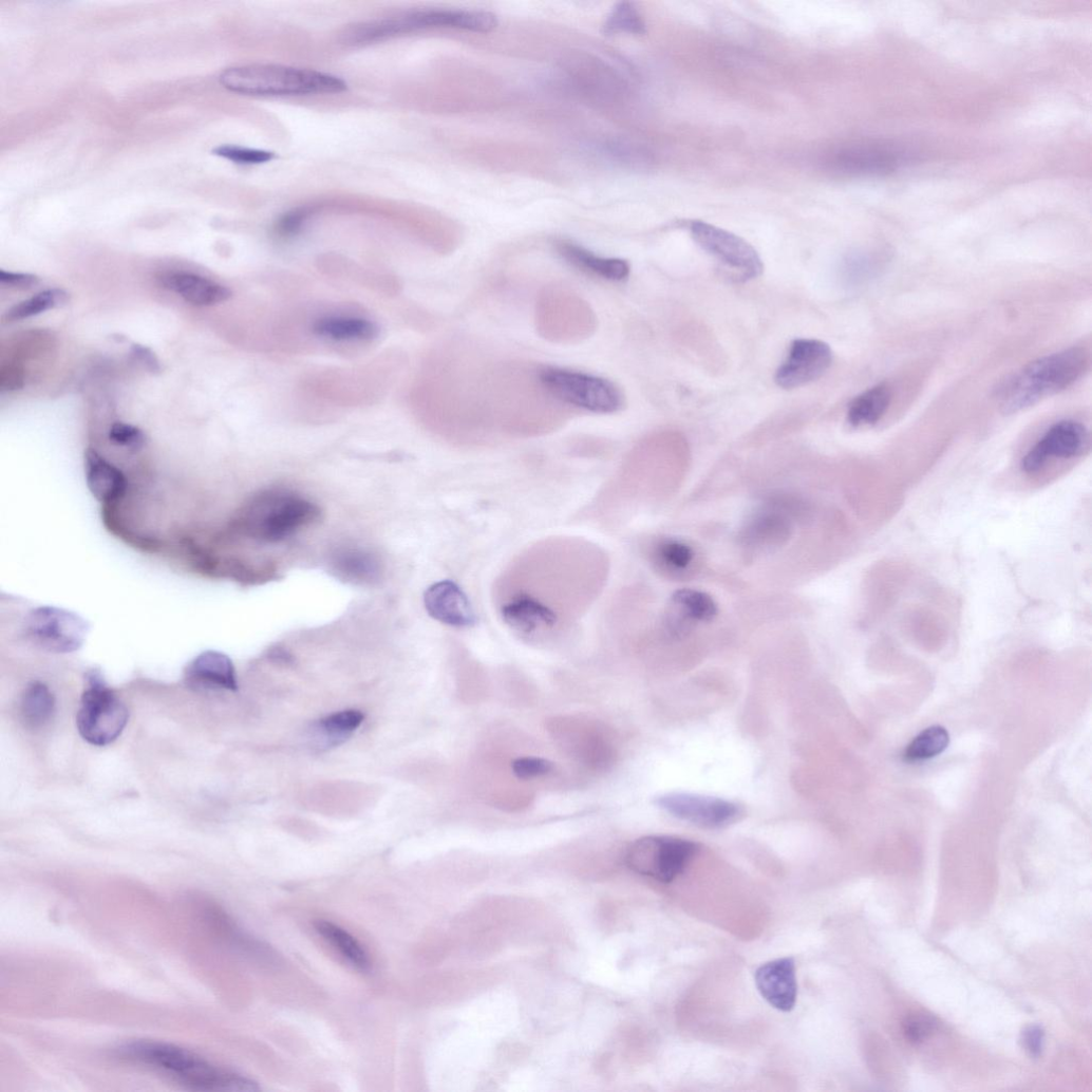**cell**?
Wrapping results in <instances>:
<instances>
[{
  "instance_id": "23",
  "label": "cell",
  "mask_w": 1092,
  "mask_h": 1092,
  "mask_svg": "<svg viewBox=\"0 0 1092 1092\" xmlns=\"http://www.w3.org/2000/svg\"><path fill=\"white\" fill-rule=\"evenodd\" d=\"M892 400V390L887 383L872 387L849 404L848 422L852 427L869 426L879 422L888 411Z\"/></svg>"
},
{
  "instance_id": "5",
  "label": "cell",
  "mask_w": 1092,
  "mask_h": 1092,
  "mask_svg": "<svg viewBox=\"0 0 1092 1092\" xmlns=\"http://www.w3.org/2000/svg\"><path fill=\"white\" fill-rule=\"evenodd\" d=\"M597 320L590 304L566 288H546L536 301V331L553 343L576 344L589 339L597 331Z\"/></svg>"
},
{
  "instance_id": "36",
  "label": "cell",
  "mask_w": 1092,
  "mask_h": 1092,
  "mask_svg": "<svg viewBox=\"0 0 1092 1092\" xmlns=\"http://www.w3.org/2000/svg\"><path fill=\"white\" fill-rule=\"evenodd\" d=\"M511 769L519 779L527 780L550 774L554 766L549 759L524 756L514 759Z\"/></svg>"
},
{
  "instance_id": "13",
  "label": "cell",
  "mask_w": 1092,
  "mask_h": 1092,
  "mask_svg": "<svg viewBox=\"0 0 1092 1092\" xmlns=\"http://www.w3.org/2000/svg\"><path fill=\"white\" fill-rule=\"evenodd\" d=\"M655 805L672 816L704 829H721L741 815L738 805L721 798L691 793H669Z\"/></svg>"
},
{
  "instance_id": "15",
  "label": "cell",
  "mask_w": 1092,
  "mask_h": 1092,
  "mask_svg": "<svg viewBox=\"0 0 1092 1092\" xmlns=\"http://www.w3.org/2000/svg\"><path fill=\"white\" fill-rule=\"evenodd\" d=\"M755 986L764 1000L783 1013L794 1010L797 1001L796 963L791 957L761 964L754 974Z\"/></svg>"
},
{
  "instance_id": "3",
  "label": "cell",
  "mask_w": 1092,
  "mask_h": 1092,
  "mask_svg": "<svg viewBox=\"0 0 1092 1092\" xmlns=\"http://www.w3.org/2000/svg\"><path fill=\"white\" fill-rule=\"evenodd\" d=\"M1089 355L1072 347L1031 362L1009 377L998 390L1002 411L1013 414L1035 406L1077 382L1089 369Z\"/></svg>"
},
{
  "instance_id": "24",
  "label": "cell",
  "mask_w": 1092,
  "mask_h": 1092,
  "mask_svg": "<svg viewBox=\"0 0 1092 1092\" xmlns=\"http://www.w3.org/2000/svg\"><path fill=\"white\" fill-rule=\"evenodd\" d=\"M334 566L341 578L360 584L374 583L379 580L381 573L376 557L361 549L339 551L335 557Z\"/></svg>"
},
{
  "instance_id": "1",
  "label": "cell",
  "mask_w": 1092,
  "mask_h": 1092,
  "mask_svg": "<svg viewBox=\"0 0 1092 1092\" xmlns=\"http://www.w3.org/2000/svg\"><path fill=\"white\" fill-rule=\"evenodd\" d=\"M116 1053L124 1060L151 1069L193 1091L260 1090L256 1081L172 1043L136 1040L119 1047Z\"/></svg>"
},
{
  "instance_id": "27",
  "label": "cell",
  "mask_w": 1092,
  "mask_h": 1092,
  "mask_svg": "<svg viewBox=\"0 0 1092 1092\" xmlns=\"http://www.w3.org/2000/svg\"><path fill=\"white\" fill-rule=\"evenodd\" d=\"M674 609L693 622H711L718 607L714 599L705 592L695 589H681L672 598Z\"/></svg>"
},
{
  "instance_id": "41",
  "label": "cell",
  "mask_w": 1092,
  "mask_h": 1092,
  "mask_svg": "<svg viewBox=\"0 0 1092 1092\" xmlns=\"http://www.w3.org/2000/svg\"><path fill=\"white\" fill-rule=\"evenodd\" d=\"M270 658L276 660V661L283 662V663H288L291 660V658L289 657L287 652H285L284 649H282L280 647H276V648L270 651Z\"/></svg>"
},
{
  "instance_id": "26",
  "label": "cell",
  "mask_w": 1092,
  "mask_h": 1092,
  "mask_svg": "<svg viewBox=\"0 0 1092 1092\" xmlns=\"http://www.w3.org/2000/svg\"><path fill=\"white\" fill-rule=\"evenodd\" d=\"M55 713V698L42 682H32L21 699V714L29 727L40 728L49 722Z\"/></svg>"
},
{
  "instance_id": "7",
  "label": "cell",
  "mask_w": 1092,
  "mask_h": 1092,
  "mask_svg": "<svg viewBox=\"0 0 1092 1092\" xmlns=\"http://www.w3.org/2000/svg\"><path fill=\"white\" fill-rule=\"evenodd\" d=\"M129 719L125 702L106 686L98 674L92 673L76 718L80 736L93 746L111 745L121 736Z\"/></svg>"
},
{
  "instance_id": "14",
  "label": "cell",
  "mask_w": 1092,
  "mask_h": 1092,
  "mask_svg": "<svg viewBox=\"0 0 1092 1092\" xmlns=\"http://www.w3.org/2000/svg\"><path fill=\"white\" fill-rule=\"evenodd\" d=\"M832 351L818 340H796L790 354L776 373V383L793 390L820 379L831 366Z\"/></svg>"
},
{
  "instance_id": "16",
  "label": "cell",
  "mask_w": 1092,
  "mask_h": 1092,
  "mask_svg": "<svg viewBox=\"0 0 1092 1092\" xmlns=\"http://www.w3.org/2000/svg\"><path fill=\"white\" fill-rule=\"evenodd\" d=\"M423 604L429 616L444 624L469 627L476 622L468 596L454 582L443 581L431 585L423 595Z\"/></svg>"
},
{
  "instance_id": "28",
  "label": "cell",
  "mask_w": 1092,
  "mask_h": 1092,
  "mask_svg": "<svg viewBox=\"0 0 1092 1092\" xmlns=\"http://www.w3.org/2000/svg\"><path fill=\"white\" fill-rule=\"evenodd\" d=\"M790 534V524L780 514L766 513L755 517L747 527L745 539L750 544L775 545Z\"/></svg>"
},
{
  "instance_id": "35",
  "label": "cell",
  "mask_w": 1092,
  "mask_h": 1092,
  "mask_svg": "<svg viewBox=\"0 0 1092 1092\" xmlns=\"http://www.w3.org/2000/svg\"><path fill=\"white\" fill-rule=\"evenodd\" d=\"M936 1028L937 1021L924 1014L908 1016L902 1024L905 1038L912 1044L924 1042L936 1031Z\"/></svg>"
},
{
  "instance_id": "6",
  "label": "cell",
  "mask_w": 1092,
  "mask_h": 1092,
  "mask_svg": "<svg viewBox=\"0 0 1092 1092\" xmlns=\"http://www.w3.org/2000/svg\"><path fill=\"white\" fill-rule=\"evenodd\" d=\"M546 391L568 409L613 414L624 407V395L611 381L583 372L554 366L539 368Z\"/></svg>"
},
{
  "instance_id": "2",
  "label": "cell",
  "mask_w": 1092,
  "mask_h": 1092,
  "mask_svg": "<svg viewBox=\"0 0 1092 1092\" xmlns=\"http://www.w3.org/2000/svg\"><path fill=\"white\" fill-rule=\"evenodd\" d=\"M320 508L285 489H267L248 500L237 513L233 530L258 543L275 544L316 523Z\"/></svg>"
},
{
  "instance_id": "37",
  "label": "cell",
  "mask_w": 1092,
  "mask_h": 1092,
  "mask_svg": "<svg viewBox=\"0 0 1092 1092\" xmlns=\"http://www.w3.org/2000/svg\"><path fill=\"white\" fill-rule=\"evenodd\" d=\"M310 213L308 208H297L284 213L276 224V233L282 238L297 236Z\"/></svg>"
},
{
  "instance_id": "34",
  "label": "cell",
  "mask_w": 1092,
  "mask_h": 1092,
  "mask_svg": "<svg viewBox=\"0 0 1092 1092\" xmlns=\"http://www.w3.org/2000/svg\"><path fill=\"white\" fill-rule=\"evenodd\" d=\"M109 439L118 447L138 453L147 446L145 432L130 423L116 422L109 430Z\"/></svg>"
},
{
  "instance_id": "31",
  "label": "cell",
  "mask_w": 1092,
  "mask_h": 1092,
  "mask_svg": "<svg viewBox=\"0 0 1092 1092\" xmlns=\"http://www.w3.org/2000/svg\"><path fill=\"white\" fill-rule=\"evenodd\" d=\"M653 559L655 563L667 570L683 571L694 562L695 553L684 542L665 540L655 545Z\"/></svg>"
},
{
  "instance_id": "40",
  "label": "cell",
  "mask_w": 1092,
  "mask_h": 1092,
  "mask_svg": "<svg viewBox=\"0 0 1092 1092\" xmlns=\"http://www.w3.org/2000/svg\"><path fill=\"white\" fill-rule=\"evenodd\" d=\"M132 353L133 356L149 371L153 373L161 371L159 361L151 350L135 344L132 347Z\"/></svg>"
},
{
  "instance_id": "30",
  "label": "cell",
  "mask_w": 1092,
  "mask_h": 1092,
  "mask_svg": "<svg viewBox=\"0 0 1092 1092\" xmlns=\"http://www.w3.org/2000/svg\"><path fill=\"white\" fill-rule=\"evenodd\" d=\"M68 301L69 295L63 289H49L15 305L6 313L4 319L11 322L27 319L45 310L62 306Z\"/></svg>"
},
{
  "instance_id": "39",
  "label": "cell",
  "mask_w": 1092,
  "mask_h": 1092,
  "mask_svg": "<svg viewBox=\"0 0 1092 1092\" xmlns=\"http://www.w3.org/2000/svg\"><path fill=\"white\" fill-rule=\"evenodd\" d=\"M1022 1044L1032 1057H1039L1044 1044V1031L1039 1025H1031L1022 1033Z\"/></svg>"
},
{
  "instance_id": "29",
  "label": "cell",
  "mask_w": 1092,
  "mask_h": 1092,
  "mask_svg": "<svg viewBox=\"0 0 1092 1092\" xmlns=\"http://www.w3.org/2000/svg\"><path fill=\"white\" fill-rule=\"evenodd\" d=\"M949 734L941 726L930 727L921 732L908 746L905 756L908 760L918 761L934 758L946 750Z\"/></svg>"
},
{
  "instance_id": "38",
  "label": "cell",
  "mask_w": 1092,
  "mask_h": 1092,
  "mask_svg": "<svg viewBox=\"0 0 1092 1092\" xmlns=\"http://www.w3.org/2000/svg\"><path fill=\"white\" fill-rule=\"evenodd\" d=\"M39 283V277L34 275L0 271V284L6 288L26 290L36 287Z\"/></svg>"
},
{
  "instance_id": "11",
  "label": "cell",
  "mask_w": 1092,
  "mask_h": 1092,
  "mask_svg": "<svg viewBox=\"0 0 1092 1092\" xmlns=\"http://www.w3.org/2000/svg\"><path fill=\"white\" fill-rule=\"evenodd\" d=\"M88 626L78 616L56 607H39L26 619V637L37 646L53 653L78 649L86 638Z\"/></svg>"
},
{
  "instance_id": "17",
  "label": "cell",
  "mask_w": 1092,
  "mask_h": 1092,
  "mask_svg": "<svg viewBox=\"0 0 1092 1092\" xmlns=\"http://www.w3.org/2000/svg\"><path fill=\"white\" fill-rule=\"evenodd\" d=\"M187 685L194 689H239L236 667L228 655L207 651L199 655L186 669Z\"/></svg>"
},
{
  "instance_id": "8",
  "label": "cell",
  "mask_w": 1092,
  "mask_h": 1092,
  "mask_svg": "<svg viewBox=\"0 0 1092 1092\" xmlns=\"http://www.w3.org/2000/svg\"><path fill=\"white\" fill-rule=\"evenodd\" d=\"M699 850V844L690 840L644 836L629 846L626 863L639 876L670 884L682 876Z\"/></svg>"
},
{
  "instance_id": "12",
  "label": "cell",
  "mask_w": 1092,
  "mask_h": 1092,
  "mask_svg": "<svg viewBox=\"0 0 1092 1092\" xmlns=\"http://www.w3.org/2000/svg\"><path fill=\"white\" fill-rule=\"evenodd\" d=\"M691 232L704 251L737 272L738 280L749 281L761 275L762 262L756 250L743 239L703 222H694Z\"/></svg>"
},
{
  "instance_id": "22",
  "label": "cell",
  "mask_w": 1092,
  "mask_h": 1092,
  "mask_svg": "<svg viewBox=\"0 0 1092 1092\" xmlns=\"http://www.w3.org/2000/svg\"><path fill=\"white\" fill-rule=\"evenodd\" d=\"M365 715L358 710H345L318 720L312 730L319 748L342 745L361 727Z\"/></svg>"
},
{
  "instance_id": "19",
  "label": "cell",
  "mask_w": 1092,
  "mask_h": 1092,
  "mask_svg": "<svg viewBox=\"0 0 1092 1092\" xmlns=\"http://www.w3.org/2000/svg\"><path fill=\"white\" fill-rule=\"evenodd\" d=\"M559 255L575 268L611 282H621L629 276V265L621 259H609L596 256L591 251L571 242L557 243Z\"/></svg>"
},
{
  "instance_id": "18",
  "label": "cell",
  "mask_w": 1092,
  "mask_h": 1092,
  "mask_svg": "<svg viewBox=\"0 0 1092 1092\" xmlns=\"http://www.w3.org/2000/svg\"><path fill=\"white\" fill-rule=\"evenodd\" d=\"M86 477L91 493L100 503L113 504L127 495L126 474L92 450L86 454Z\"/></svg>"
},
{
  "instance_id": "21",
  "label": "cell",
  "mask_w": 1092,
  "mask_h": 1092,
  "mask_svg": "<svg viewBox=\"0 0 1092 1092\" xmlns=\"http://www.w3.org/2000/svg\"><path fill=\"white\" fill-rule=\"evenodd\" d=\"M313 333L338 342L371 341L378 336V326L363 317L333 315L316 320Z\"/></svg>"
},
{
  "instance_id": "32",
  "label": "cell",
  "mask_w": 1092,
  "mask_h": 1092,
  "mask_svg": "<svg viewBox=\"0 0 1092 1092\" xmlns=\"http://www.w3.org/2000/svg\"><path fill=\"white\" fill-rule=\"evenodd\" d=\"M603 30L607 35H643L646 32V26L635 5L622 2L614 7L605 21Z\"/></svg>"
},
{
  "instance_id": "10",
  "label": "cell",
  "mask_w": 1092,
  "mask_h": 1092,
  "mask_svg": "<svg viewBox=\"0 0 1092 1092\" xmlns=\"http://www.w3.org/2000/svg\"><path fill=\"white\" fill-rule=\"evenodd\" d=\"M1090 444V432L1085 425L1073 419L1057 421L1024 454L1020 470L1030 478L1039 477L1054 462L1084 456L1089 452Z\"/></svg>"
},
{
  "instance_id": "20",
  "label": "cell",
  "mask_w": 1092,
  "mask_h": 1092,
  "mask_svg": "<svg viewBox=\"0 0 1092 1092\" xmlns=\"http://www.w3.org/2000/svg\"><path fill=\"white\" fill-rule=\"evenodd\" d=\"M163 284L186 302L197 306L220 304L232 296L228 287L193 274L176 272L165 276Z\"/></svg>"
},
{
  "instance_id": "4",
  "label": "cell",
  "mask_w": 1092,
  "mask_h": 1092,
  "mask_svg": "<svg viewBox=\"0 0 1092 1092\" xmlns=\"http://www.w3.org/2000/svg\"><path fill=\"white\" fill-rule=\"evenodd\" d=\"M222 84L229 91L262 96L341 93L347 82L339 76L280 64H250L226 70Z\"/></svg>"
},
{
  "instance_id": "25",
  "label": "cell",
  "mask_w": 1092,
  "mask_h": 1092,
  "mask_svg": "<svg viewBox=\"0 0 1092 1092\" xmlns=\"http://www.w3.org/2000/svg\"><path fill=\"white\" fill-rule=\"evenodd\" d=\"M316 931L335 946L342 956L361 971H369L371 961L363 946L345 929L330 921L319 920L314 923Z\"/></svg>"
},
{
  "instance_id": "9",
  "label": "cell",
  "mask_w": 1092,
  "mask_h": 1092,
  "mask_svg": "<svg viewBox=\"0 0 1092 1092\" xmlns=\"http://www.w3.org/2000/svg\"><path fill=\"white\" fill-rule=\"evenodd\" d=\"M910 162L911 154L899 146L860 142L832 150L824 159V166L839 175L867 177L896 172Z\"/></svg>"
},
{
  "instance_id": "33",
  "label": "cell",
  "mask_w": 1092,
  "mask_h": 1092,
  "mask_svg": "<svg viewBox=\"0 0 1092 1092\" xmlns=\"http://www.w3.org/2000/svg\"><path fill=\"white\" fill-rule=\"evenodd\" d=\"M213 153L234 164L246 166L267 164L276 158V154L270 151L232 145L218 147L213 150Z\"/></svg>"
}]
</instances>
